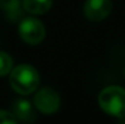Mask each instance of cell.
<instances>
[{
	"instance_id": "6da1fadb",
	"label": "cell",
	"mask_w": 125,
	"mask_h": 124,
	"mask_svg": "<svg viewBox=\"0 0 125 124\" xmlns=\"http://www.w3.org/2000/svg\"><path fill=\"white\" fill-rule=\"evenodd\" d=\"M39 73L31 65H18L10 72V84L12 89L21 95L34 92L39 86Z\"/></svg>"
},
{
	"instance_id": "7a4b0ae2",
	"label": "cell",
	"mask_w": 125,
	"mask_h": 124,
	"mask_svg": "<svg viewBox=\"0 0 125 124\" xmlns=\"http://www.w3.org/2000/svg\"><path fill=\"white\" fill-rule=\"evenodd\" d=\"M98 103L107 114L125 117V89L118 85L104 88L98 95Z\"/></svg>"
},
{
	"instance_id": "3957f363",
	"label": "cell",
	"mask_w": 125,
	"mask_h": 124,
	"mask_svg": "<svg viewBox=\"0 0 125 124\" xmlns=\"http://www.w3.org/2000/svg\"><path fill=\"white\" fill-rule=\"evenodd\" d=\"M20 37L27 44L35 45L44 40L46 29L42 21L35 17H26L21 21L18 27Z\"/></svg>"
},
{
	"instance_id": "277c9868",
	"label": "cell",
	"mask_w": 125,
	"mask_h": 124,
	"mask_svg": "<svg viewBox=\"0 0 125 124\" xmlns=\"http://www.w3.org/2000/svg\"><path fill=\"white\" fill-rule=\"evenodd\" d=\"M35 107L44 114H53L61 105L58 94L51 88H42L34 96Z\"/></svg>"
},
{
	"instance_id": "5b68a950",
	"label": "cell",
	"mask_w": 125,
	"mask_h": 124,
	"mask_svg": "<svg viewBox=\"0 0 125 124\" xmlns=\"http://www.w3.org/2000/svg\"><path fill=\"white\" fill-rule=\"evenodd\" d=\"M112 11L111 0H86L84 4V15L87 20L98 22L109 16Z\"/></svg>"
},
{
	"instance_id": "8992f818",
	"label": "cell",
	"mask_w": 125,
	"mask_h": 124,
	"mask_svg": "<svg viewBox=\"0 0 125 124\" xmlns=\"http://www.w3.org/2000/svg\"><path fill=\"white\" fill-rule=\"evenodd\" d=\"M12 113L17 121L22 122H33L35 119L32 103L28 100H17L12 105Z\"/></svg>"
},
{
	"instance_id": "52a82bcc",
	"label": "cell",
	"mask_w": 125,
	"mask_h": 124,
	"mask_svg": "<svg viewBox=\"0 0 125 124\" xmlns=\"http://www.w3.org/2000/svg\"><path fill=\"white\" fill-rule=\"evenodd\" d=\"M0 9L10 21H17L23 15L21 0H0Z\"/></svg>"
},
{
	"instance_id": "ba28073f",
	"label": "cell",
	"mask_w": 125,
	"mask_h": 124,
	"mask_svg": "<svg viewBox=\"0 0 125 124\" xmlns=\"http://www.w3.org/2000/svg\"><path fill=\"white\" fill-rule=\"evenodd\" d=\"M53 0H22V7L24 11L33 15H42L47 12Z\"/></svg>"
},
{
	"instance_id": "9c48e42d",
	"label": "cell",
	"mask_w": 125,
	"mask_h": 124,
	"mask_svg": "<svg viewBox=\"0 0 125 124\" xmlns=\"http://www.w3.org/2000/svg\"><path fill=\"white\" fill-rule=\"evenodd\" d=\"M12 63V58L9 54L0 51V77H4L11 72Z\"/></svg>"
},
{
	"instance_id": "30bf717a",
	"label": "cell",
	"mask_w": 125,
	"mask_h": 124,
	"mask_svg": "<svg viewBox=\"0 0 125 124\" xmlns=\"http://www.w3.org/2000/svg\"><path fill=\"white\" fill-rule=\"evenodd\" d=\"M17 122V118L12 112L0 110V124H12Z\"/></svg>"
}]
</instances>
